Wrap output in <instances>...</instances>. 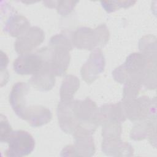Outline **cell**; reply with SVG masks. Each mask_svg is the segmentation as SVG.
I'll return each instance as SVG.
<instances>
[{"instance_id":"7","label":"cell","mask_w":157,"mask_h":157,"mask_svg":"<svg viewBox=\"0 0 157 157\" xmlns=\"http://www.w3.org/2000/svg\"><path fill=\"white\" fill-rule=\"evenodd\" d=\"M45 34L37 26L30 27L23 34L17 38L14 44L15 51L20 55L30 53L44 40Z\"/></svg>"},{"instance_id":"5","label":"cell","mask_w":157,"mask_h":157,"mask_svg":"<svg viewBox=\"0 0 157 157\" xmlns=\"http://www.w3.org/2000/svg\"><path fill=\"white\" fill-rule=\"evenodd\" d=\"M7 143L6 156H24L29 155L34 149L35 140L27 131L17 130L12 132Z\"/></svg>"},{"instance_id":"19","label":"cell","mask_w":157,"mask_h":157,"mask_svg":"<svg viewBox=\"0 0 157 157\" xmlns=\"http://www.w3.org/2000/svg\"><path fill=\"white\" fill-rule=\"evenodd\" d=\"M156 38L151 36H145L142 37L139 42L140 53L148 58L156 59Z\"/></svg>"},{"instance_id":"12","label":"cell","mask_w":157,"mask_h":157,"mask_svg":"<svg viewBox=\"0 0 157 157\" xmlns=\"http://www.w3.org/2000/svg\"><path fill=\"white\" fill-rule=\"evenodd\" d=\"M102 150L107 155L113 156H131L134 149L128 143L121 140V137L103 139Z\"/></svg>"},{"instance_id":"15","label":"cell","mask_w":157,"mask_h":157,"mask_svg":"<svg viewBox=\"0 0 157 157\" xmlns=\"http://www.w3.org/2000/svg\"><path fill=\"white\" fill-rule=\"evenodd\" d=\"M130 137L135 140H140L148 137L151 144L156 143V117L136 124L132 129Z\"/></svg>"},{"instance_id":"24","label":"cell","mask_w":157,"mask_h":157,"mask_svg":"<svg viewBox=\"0 0 157 157\" xmlns=\"http://www.w3.org/2000/svg\"><path fill=\"white\" fill-rule=\"evenodd\" d=\"M9 63V58L7 55L2 51H1V85L3 86L9 80V73L6 67Z\"/></svg>"},{"instance_id":"2","label":"cell","mask_w":157,"mask_h":157,"mask_svg":"<svg viewBox=\"0 0 157 157\" xmlns=\"http://www.w3.org/2000/svg\"><path fill=\"white\" fill-rule=\"evenodd\" d=\"M109 31L105 24H101L95 29L80 27L72 34L74 47L78 49L93 50L96 47H103L109 39Z\"/></svg>"},{"instance_id":"11","label":"cell","mask_w":157,"mask_h":157,"mask_svg":"<svg viewBox=\"0 0 157 157\" xmlns=\"http://www.w3.org/2000/svg\"><path fill=\"white\" fill-rule=\"evenodd\" d=\"M28 86L24 82L15 83L9 95V102L16 115L23 119L26 106Z\"/></svg>"},{"instance_id":"8","label":"cell","mask_w":157,"mask_h":157,"mask_svg":"<svg viewBox=\"0 0 157 157\" xmlns=\"http://www.w3.org/2000/svg\"><path fill=\"white\" fill-rule=\"evenodd\" d=\"M44 61L37 53L20 55L13 63L14 71L20 75H34L43 66Z\"/></svg>"},{"instance_id":"17","label":"cell","mask_w":157,"mask_h":157,"mask_svg":"<svg viewBox=\"0 0 157 157\" xmlns=\"http://www.w3.org/2000/svg\"><path fill=\"white\" fill-rule=\"evenodd\" d=\"M73 145L74 156H91L95 153V145L91 135L81 136L75 137Z\"/></svg>"},{"instance_id":"21","label":"cell","mask_w":157,"mask_h":157,"mask_svg":"<svg viewBox=\"0 0 157 157\" xmlns=\"http://www.w3.org/2000/svg\"><path fill=\"white\" fill-rule=\"evenodd\" d=\"M141 85L134 83H128L124 84L122 101L128 102L137 98Z\"/></svg>"},{"instance_id":"22","label":"cell","mask_w":157,"mask_h":157,"mask_svg":"<svg viewBox=\"0 0 157 157\" xmlns=\"http://www.w3.org/2000/svg\"><path fill=\"white\" fill-rule=\"evenodd\" d=\"M0 140L1 142H7L13 132L7 118L2 114L0 116Z\"/></svg>"},{"instance_id":"3","label":"cell","mask_w":157,"mask_h":157,"mask_svg":"<svg viewBox=\"0 0 157 157\" xmlns=\"http://www.w3.org/2000/svg\"><path fill=\"white\" fill-rule=\"evenodd\" d=\"M71 48L55 44H49L37 50V52L42 57L44 63L48 65L56 76L64 75L70 63Z\"/></svg>"},{"instance_id":"1","label":"cell","mask_w":157,"mask_h":157,"mask_svg":"<svg viewBox=\"0 0 157 157\" xmlns=\"http://www.w3.org/2000/svg\"><path fill=\"white\" fill-rule=\"evenodd\" d=\"M156 64L155 59L148 58L141 53H133L112 72V75L115 80L122 84L134 83L145 86L155 77Z\"/></svg>"},{"instance_id":"14","label":"cell","mask_w":157,"mask_h":157,"mask_svg":"<svg viewBox=\"0 0 157 157\" xmlns=\"http://www.w3.org/2000/svg\"><path fill=\"white\" fill-rule=\"evenodd\" d=\"M56 75L48 64L44 63L42 67L29 80L30 85L40 91H48L55 85Z\"/></svg>"},{"instance_id":"23","label":"cell","mask_w":157,"mask_h":157,"mask_svg":"<svg viewBox=\"0 0 157 157\" xmlns=\"http://www.w3.org/2000/svg\"><path fill=\"white\" fill-rule=\"evenodd\" d=\"M78 2L77 1H58L55 2V7L58 13L62 16H66L74 10Z\"/></svg>"},{"instance_id":"4","label":"cell","mask_w":157,"mask_h":157,"mask_svg":"<svg viewBox=\"0 0 157 157\" xmlns=\"http://www.w3.org/2000/svg\"><path fill=\"white\" fill-rule=\"evenodd\" d=\"M122 102L124 104L126 118L132 121L156 117L155 99L151 100L148 97L144 96L128 102Z\"/></svg>"},{"instance_id":"13","label":"cell","mask_w":157,"mask_h":157,"mask_svg":"<svg viewBox=\"0 0 157 157\" xmlns=\"http://www.w3.org/2000/svg\"><path fill=\"white\" fill-rule=\"evenodd\" d=\"M52 117V113L48 109L42 105H35L26 107L23 120L27 121L33 127H39L50 122Z\"/></svg>"},{"instance_id":"9","label":"cell","mask_w":157,"mask_h":157,"mask_svg":"<svg viewBox=\"0 0 157 157\" xmlns=\"http://www.w3.org/2000/svg\"><path fill=\"white\" fill-rule=\"evenodd\" d=\"M72 109L79 125L90 124L98 126L96 123V116L98 108L91 99L87 98L83 101L72 100Z\"/></svg>"},{"instance_id":"6","label":"cell","mask_w":157,"mask_h":157,"mask_svg":"<svg viewBox=\"0 0 157 157\" xmlns=\"http://www.w3.org/2000/svg\"><path fill=\"white\" fill-rule=\"evenodd\" d=\"M105 65V58L101 50L95 48L81 67L80 74L83 80L88 84H91L104 71Z\"/></svg>"},{"instance_id":"16","label":"cell","mask_w":157,"mask_h":157,"mask_svg":"<svg viewBox=\"0 0 157 157\" xmlns=\"http://www.w3.org/2000/svg\"><path fill=\"white\" fill-rule=\"evenodd\" d=\"M30 28V23L23 15L11 14L4 23L3 30L12 37H20Z\"/></svg>"},{"instance_id":"20","label":"cell","mask_w":157,"mask_h":157,"mask_svg":"<svg viewBox=\"0 0 157 157\" xmlns=\"http://www.w3.org/2000/svg\"><path fill=\"white\" fill-rule=\"evenodd\" d=\"M102 7L108 13L114 12L120 8H128L133 6L136 1H101Z\"/></svg>"},{"instance_id":"10","label":"cell","mask_w":157,"mask_h":157,"mask_svg":"<svg viewBox=\"0 0 157 157\" xmlns=\"http://www.w3.org/2000/svg\"><path fill=\"white\" fill-rule=\"evenodd\" d=\"M72 99L60 101L57 107V116L60 128L66 133L73 134L79 125L72 109Z\"/></svg>"},{"instance_id":"18","label":"cell","mask_w":157,"mask_h":157,"mask_svg":"<svg viewBox=\"0 0 157 157\" xmlns=\"http://www.w3.org/2000/svg\"><path fill=\"white\" fill-rule=\"evenodd\" d=\"M80 86L79 79L74 75H66L62 82L60 88L61 101H68L72 99L75 92Z\"/></svg>"}]
</instances>
